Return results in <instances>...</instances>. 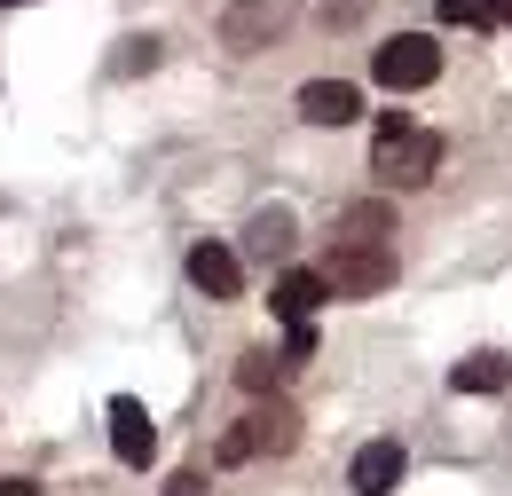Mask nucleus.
<instances>
[{
	"label": "nucleus",
	"instance_id": "1",
	"mask_svg": "<svg viewBox=\"0 0 512 496\" xmlns=\"http://www.w3.org/2000/svg\"><path fill=\"white\" fill-rule=\"evenodd\" d=\"M371 174H379L386 189H426L442 174V134H434V126H410L402 111H386L379 142H371Z\"/></svg>",
	"mask_w": 512,
	"mask_h": 496
},
{
	"label": "nucleus",
	"instance_id": "2",
	"mask_svg": "<svg viewBox=\"0 0 512 496\" xmlns=\"http://www.w3.org/2000/svg\"><path fill=\"white\" fill-rule=\"evenodd\" d=\"M371 79H379L386 95H418V87L442 79V48H434L426 32H394L379 56H371Z\"/></svg>",
	"mask_w": 512,
	"mask_h": 496
},
{
	"label": "nucleus",
	"instance_id": "3",
	"mask_svg": "<svg viewBox=\"0 0 512 496\" xmlns=\"http://www.w3.org/2000/svg\"><path fill=\"white\" fill-rule=\"evenodd\" d=\"M323 276H331V300H379L394 284V245H331Z\"/></svg>",
	"mask_w": 512,
	"mask_h": 496
},
{
	"label": "nucleus",
	"instance_id": "4",
	"mask_svg": "<svg viewBox=\"0 0 512 496\" xmlns=\"http://www.w3.org/2000/svg\"><path fill=\"white\" fill-rule=\"evenodd\" d=\"M300 16V0H229V16H221V40L237 48V56H253L268 40H284V24Z\"/></svg>",
	"mask_w": 512,
	"mask_h": 496
},
{
	"label": "nucleus",
	"instance_id": "5",
	"mask_svg": "<svg viewBox=\"0 0 512 496\" xmlns=\"http://www.w3.org/2000/svg\"><path fill=\"white\" fill-rule=\"evenodd\" d=\"M402 473H410V449H402L394 434H379V441H363V449H355L347 489H355V496H394V481H402Z\"/></svg>",
	"mask_w": 512,
	"mask_h": 496
},
{
	"label": "nucleus",
	"instance_id": "6",
	"mask_svg": "<svg viewBox=\"0 0 512 496\" xmlns=\"http://www.w3.org/2000/svg\"><path fill=\"white\" fill-rule=\"evenodd\" d=\"M111 449H119V465H150L158 457V426H150V410L134 394H111Z\"/></svg>",
	"mask_w": 512,
	"mask_h": 496
},
{
	"label": "nucleus",
	"instance_id": "7",
	"mask_svg": "<svg viewBox=\"0 0 512 496\" xmlns=\"http://www.w3.org/2000/svg\"><path fill=\"white\" fill-rule=\"evenodd\" d=\"M190 284L205 292V300H237V292H245V260L205 237V245H190Z\"/></svg>",
	"mask_w": 512,
	"mask_h": 496
},
{
	"label": "nucleus",
	"instance_id": "8",
	"mask_svg": "<svg viewBox=\"0 0 512 496\" xmlns=\"http://www.w3.org/2000/svg\"><path fill=\"white\" fill-rule=\"evenodd\" d=\"M323 300H331V276H323V268H284V276H276V292H268V308L284 315L292 331H300Z\"/></svg>",
	"mask_w": 512,
	"mask_h": 496
},
{
	"label": "nucleus",
	"instance_id": "9",
	"mask_svg": "<svg viewBox=\"0 0 512 496\" xmlns=\"http://www.w3.org/2000/svg\"><path fill=\"white\" fill-rule=\"evenodd\" d=\"M300 119L308 126H347V119H363V95H355L347 79H308V87H300Z\"/></svg>",
	"mask_w": 512,
	"mask_h": 496
},
{
	"label": "nucleus",
	"instance_id": "10",
	"mask_svg": "<svg viewBox=\"0 0 512 496\" xmlns=\"http://www.w3.org/2000/svg\"><path fill=\"white\" fill-rule=\"evenodd\" d=\"M394 237V197H355L339 213V245H386Z\"/></svg>",
	"mask_w": 512,
	"mask_h": 496
},
{
	"label": "nucleus",
	"instance_id": "11",
	"mask_svg": "<svg viewBox=\"0 0 512 496\" xmlns=\"http://www.w3.org/2000/svg\"><path fill=\"white\" fill-rule=\"evenodd\" d=\"M449 386H457V394H505V386H512V363L497 355V347H481V355L449 363Z\"/></svg>",
	"mask_w": 512,
	"mask_h": 496
},
{
	"label": "nucleus",
	"instance_id": "12",
	"mask_svg": "<svg viewBox=\"0 0 512 496\" xmlns=\"http://www.w3.org/2000/svg\"><path fill=\"white\" fill-rule=\"evenodd\" d=\"M245 434H253L260 457H284V449H300V418L284 402H268V410H245Z\"/></svg>",
	"mask_w": 512,
	"mask_h": 496
},
{
	"label": "nucleus",
	"instance_id": "13",
	"mask_svg": "<svg viewBox=\"0 0 512 496\" xmlns=\"http://www.w3.org/2000/svg\"><path fill=\"white\" fill-rule=\"evenodd\" d=\"M245 245H253L260 260H284V252H292V205H260L253 221H245Z\"/></svg>",
	"mask_w": 512,
	"mask_h": 496
},
{
	"label": "nucleus",
	"instance_id": "14",
	"mask_svg": "<svg viewBox=\"0 0 512 496\" xmlns=\"http://www.w3.org/2000/svg\"><path fill=\"white\" fill-rule=\"evenodd\" d=\"M284 371H292L284 355H268V347H253V355L237 363V386H245V394H276V386H284Z\"/></svg>",
	"mask_w": 512,
	"mask_h": 496
},
{
	"label": "nucleus",
	"instance_id": "15",
	"mask_svg": "<svg viewBox=\"0 0 512 496\" xmlns=\"http://www.w3.org/2000/svg\"><path fill=\"white\" fill-rule=\"evenodd\" d=\"M442 8V24L457 32H497V0H434Z\"/></svg>",
	"mask_w": 512,
	"mask_h": 496
},
{
	"label": "nucleus",
	"instance_id": "16",
	"mask_svg": "<svg viewBox=\"0 0 512 496\" xmlns=\"http://www.w3.org/2000/svg\"><path fill=\"white\" fill-rule=\"evenodd\" d=\"M119 71H158V40H127V56H119Z\"/></svg>",
	"mask_w": 512,
	"mask_h": 496
},
{
	"label": "nucleus",
	"instance_id": "17",
	"mask_svg": "<svg viewBox=\"0 0 512 496\" xmlns=\"http://www.w3.org/2000/svg\"><path fill=\"white\" fill-rule=\"evenodd\" d=\"M308 355H316V331H308V323H300V331H292V339H284V363H308Z\"/></svg>",
	"mask_w": 512,
	"mask_h": 496
},
{
	"label": "nucleus",
	"instance_id": "18",
	"mask_svg": "<svg viewBox=\"0 0 512 496\" xmlns=\"http://www.w3.org/2000/svg\"><path fill=\"white\" fill-rule=\"evenodd\" d=\"M166 496H205V473H174V481H166Z\"/></svg>",
	"mask_w": 512,
	"mask_h": 496
},
{
	"label": "nucleus",
	"instance_id": "19",
	"mask_svg": "<svg viewBox=\"0 0 512 496\" xmlns=\"http://www.w3.org/2000/svg\"><path fill=\"white\" fill-rule=\"evenodd\" d=\"M0 496H40V481H0Z\"/></svg>",
	"mask_w": 512,
	"mask_h": 496
},
{
	"label": "nucleus",
	"instance_id": "20",
	"mask_svg": "<svg viewBox=\"0 0 512 496\" xmlns=\"http://www.w3.org/2000/svg\"><path fill=\"white\" fill-rule=\"evenodd\" d=\"M497 24H512V0H497Z\"/></svg>",
	"mask_w": 512,
	"mask_h": 496
}]
</instances>
